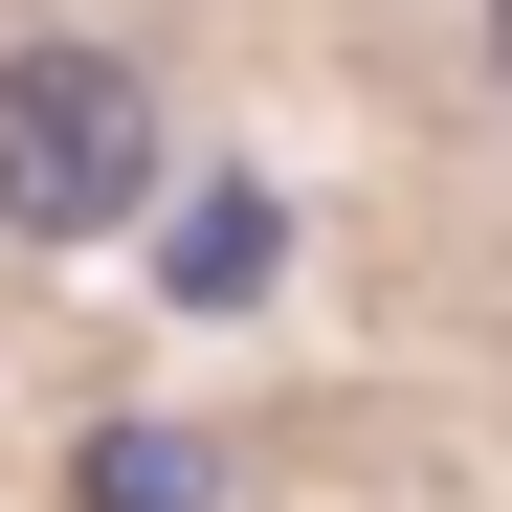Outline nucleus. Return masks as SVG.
Segmentation results:
<instances>
[{
    "label": "nucleus",
    "instance_id": "7ed1b4c3",
    "mask_svg": "<svg viewBox=\"0 0 512 512\" xmlns=\"http://www.w3.org/2000/svg\"><path fill=\"white\" fill-rule=\"evenodd\" d=\"M490 90H512V0H490Z\"/></svg>",
    "mask_w": 512,
    "mask_h": 512
},
{
    "label": "nucleus",
    "instance_id": "f03ea898",
    "mask_svg": "<svg viewBox=\"0 0 512 512\" xmlns=\"http://www.w3.org/2000/svg\"><path fill=\"white\" fill-rule=\"evenodd\" d=\"M201 490H223V446H201V423H112V446L67 468V512H201Z\"/></svg>",
    "mask_w": 512,
    "mask_h": 512
},
{
    "label": "nucleus",
    "instance_id": "f257e3e1",
    "mask_svg": "<svg viewBox=\"0 0 512 512\" xmlns=\"http://www.w3.org/2000/svg\"><path fill=\"white\" fill-rule=\"evenodd\" d=\"M156 201V90L112 45H0V223L23 245H112Z\"/></svg>",
    "mask_w": 512,
    "mask_h": 512
}]
</instances>
